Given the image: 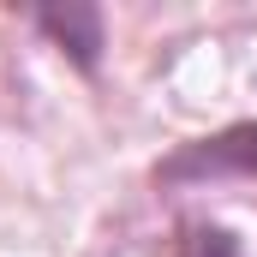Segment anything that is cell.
Segmentation results:
<instances>
[{"mask_svg":"<svg viewBox=\"0 0 257 257\" xmlns=\"http://www.w3.org/2000/svg\"><path fill=\"white\" fill-rule=\"evenodd\" d=\"M221 174H251L257 180V120L221 126V132H209V138H192V144H180L156 168L162 186H192V180H221Z\"/></svg>","mask_w":257,"mask_h":257,"instance_id":"obj_1","label":"cell"},{"mask_svg":"<svg viewBox=\"0 0 257 257\" xmlns=\"http://www.w3.org/2000/svg\"><path fill=\"white\" fill-rule=\"evenodd\" d=\"M30 18H36L84 72L96 66V54H102V12H96V6H66V12L60 6H42V12H30Z\"/></svg>","mask_w":257,"mask_h":257,"instance_id":"obj_2","label":"cell"},{"mask_svg":"<svg viewBox=\"0 0 257 257\" xmlns=\"http://www.w3.org/2000/svg\"><path fill=\"white\" fill-rule=\"evenodd\" d=\"M174 257H245V251H239V239L221 221H192V227H180Z\"/></svg>","mask_w":257,"mask_h":257,"instance_id":"obj_3","label":"cell"}]
</instances>
